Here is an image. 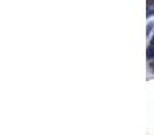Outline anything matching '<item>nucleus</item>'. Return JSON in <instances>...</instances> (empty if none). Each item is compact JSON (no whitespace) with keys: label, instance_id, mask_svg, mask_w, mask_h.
<instances>
[{"label":"nucleus","instance_id":"1","mask_svg":"<svg viewBox=\"0 0 154 135\" xmlns=\"http://www.w3.org/2000/svg\"><path fill=\"white\" fill-rule=\"evenodd\" d=\"M146 58L150 61V59H154V46H147V50H146Z\"/></svg>","mask_w":154,"mask_h":135},{"label":"nucleus","instance_id":"2","mask_svg":"<svg viewBox=\"0 0 154 135\" xmlns=\"http://www.w3.org/2000/svg\"><path fill=\"white\" fill-rule=\"evenodd\" d=\"M153 30H154V22H149L147 26H146V37H150Z\"/></svg>","mask_w":154,"mask_h":135},{"label":"nucleus","instance_id":"3","mask_svg":"<svg viewBox=\"0 0 154 135\" xmlns=\"http://www.w3.org/2000/svg\"><path fill=\"white\" fill-rule=\"evenodd\" d=\"M153 15H154V10H151L150 5H147V12H146V16L150 18V16H153Z\"/></svg>","mask_w":154,"mask_h":135},{"label":"nucleus","instance_id":"4","mask_svg":"<svg viewBox=\"0 0 154 135\" xmlns=\"http://www.w3.org/2000/svg\"><path fill=\"white\" fill-rule=\"evenodd\" d=\"M150 46H154V32H153V37H151V39H150Z\"/></svg>","mask_w":154,"mask_h":135},{"label":"nucleus","instance_id":"5","mask_svg":"<svg viewBox=\"0 0 154 135\" xmlns=\"http://www.w3.org/2000/svg\"><path fill=\"white\" fill-rule=\"evenodd\" d=\"M150 70H151V73L154 74V62H151L150 64Z\"/></svg>","mask_w":154,"mask_h":135},{"label":"nucleus","instance_id":"6","mask_svg":"<svg viewBox=\"0 0 154 135\" xmlns=\"http://www.w3.org/2000/svg\"><path fill=\"white\" fill-rule=\"evenodd\" d=\"M153 5H154V4H153Z\"/></svg>","mask_w":154,"mask_h":135}]
</instances>
